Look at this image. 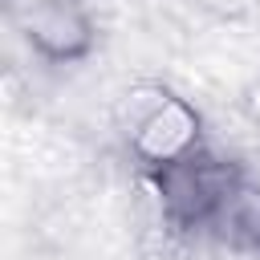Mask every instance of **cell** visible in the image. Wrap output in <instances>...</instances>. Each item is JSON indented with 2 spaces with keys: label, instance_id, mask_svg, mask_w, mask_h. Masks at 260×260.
<instances>
[{
  "label": "cell",
  "instance_id": "cell-1",
  "mask_svg": "<svg viewBox=\"0 0 260 260\" xmlns=\"http://www.w3.org/2000/svg\"><path fill=\"white\" fill-rule=\"evenodd\" d=\"M240 171L211 154L207 146L162 167V171H150V187L158 195V207H162V219L179 232H191V228H215L223 223V211L240 187Z\"/></svg>",
  "mask_w": 260,
  "mask_h": 260
},
{
  "label": "cell",
  "instance_id": "cell-5",
  "mask_svg": "<svg viewBox=\"0 0 260 260\" xmlns=\"http://www.w3.org/2000/svg\"><path fill=\"white\" fill-rule=\"evenodd\" d=\"M248 114H252V122H256V130H260V81H256L252 93H248Z\"/></svg>",
  "mask_w": 260,
  "mask_h": 260
},
{
  "label": "cell",
  "instance_id": "cell-4",
  "mask_svg": "<svg viewBox=\"0 0 260 260\" xmlns=\"http://www.w3.org/2000/svg\"><path fill=\"white\" fill-rule=\"evenodd\" d=\"M223 228L240 244H248V248L260 252V183L240 179V187H236V195H232V203L223 211Z\"/></svg>",
  "mask_w": 260,
  "mask_h": 260
},
{
  "label": "cell",
  "instance_id": "cell-2",
  "mask_svg": "<svg viewBox=\"0 0 260 260\" xmlns=\"http://www.w3.org/2000/svg\"><path fill=\"white\" fill-rule=\"evenodd\" d=\"M203 150V118L199 110L167 89L146 93L142 102H134L130 114V154L150 171H162L187 154Z\"/></svg>",
  "mask_w": 260,
  "mask_h": 260
},
{
  "label": "cell",
  "instance_id": "cell-3",
  "mask_svg": "<svg viewBox=\"0 0 260 260\" xmlns=\"http://www.w3.org/2000/svg\"><path fill=\"white\" fill-rule=\"evenodd\" d=\"M24 37L45 61H81L93 49V20L81 0H32Z\"/></svg>",
  "mask_w": 260,
  "mask_h": 260
}]
</instances>
